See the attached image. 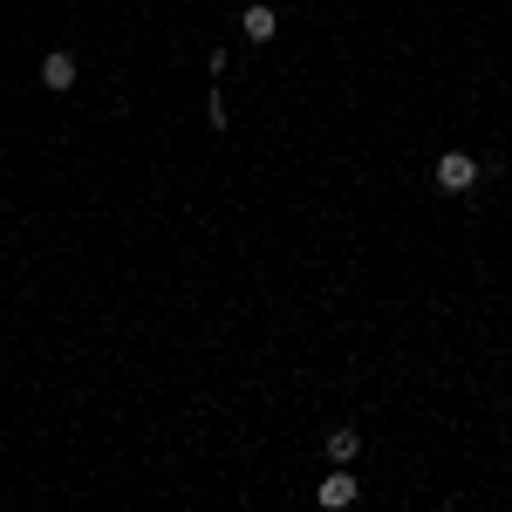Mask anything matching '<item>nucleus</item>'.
<instances>
[{"mask_svg":"<svg viewBox=\"0 0 512 512\" xmlns=\"http://www.w3.org/2000/svg\"><path fill=\"white\" fill-rule=\"evenodd\" d=\"M239 21H246V41H274V28H280V14H274V7H260V0H253Z\"/></svg>","mask_w":512,"mask_h":512,"instance_id":"4","label":"nucleus"},{"mask_svg":"<svg viewBox=\"0 0 512 512\" xmlns=\"http://www.w3.org/2000/svg\"><path fill=\"white\" fill-rule=\"evenodd\" d=\"M328 458H335V465H355V458H362V437L355 431H328Z\"/></svg>","mask_w":512,"mask_h":512,"instance_id":"5","label":"nucleus"},{"mask_svg":"<svg viewBox=\"0 0 512 512\" xmlns=\"http://www.w3.org/2000/svg\"><path fill=\"white\" fill-rule=\"evenodd\" d=\"M355 492H362V485H355V472H349V465H335V472L321 478L315 499H321V506H355Z\"/></svg>","mask_w":512,"mask_h":512,"instance_id":"2","label":"nucleus"},{"mask_svg":"<svg viewBox=\"0 0 512 512\" xmlns=\"http://www.w3.org/2000/svg\"><path fill=\"white\" fill-rule=\"evenodd\" d=\"M41 89H55V96H69V89H76V55H62V48H55V55L41 62Z\"/></svg>","mask_w":512,"mask_h":512,"instance_id":"3","label":"nucleus"},{"mask_svg":"<svg viewBox=\"0 0 512 512\" xmlns=\"http://www.w3.org/2000/svg\"><path fill=\"white\" fill-rule=\"evenodd\" d=\"M437 192H451V198L478 192V158H465V151H444V158H437Z\"/></svg>","mask_w":512,"mask_h":512,"instance_id":"1","label":"nucleus"}]
</instances>
